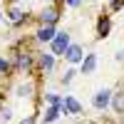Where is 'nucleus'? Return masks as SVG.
<instances>
[{
  "instance_id": "obj_12",
  "label": "nucleus",
  "mask_w": 124,
  "mask_h": 124,
  "mask_svg": "<svg viewBox=\"0 0 124 124\" xmlns=\"http://www.w3.org/2000/svg\"><path fill=\"white\" fill-rule=\"evenodd\" d=\"M109 109L114 112L119 119H124V85H119L114 92H112V104H109Z\"/></svg>"
},
{
  "instance_id": "obj_3",
  "label": "nucleus",
  "mask_w": 124,
  "mask_h": 124,
  "mask_svg": "<svg viewBox=\"0 0 124 124\" xmlns=\"http://www.w3.org/2000/svg\"><path fill=\"white\" fill-rule=\"evenodd\" d=\"M57 55H52L50 50H40L37 52V72L42 77H50V75H55V70H57Z\"/></svg>"
},
{
  "instance_id": "obj_14",
  "label": "nucleus",
  "mask_w": 124,
  "mask_h": 124,
  "mask_svg": "<svg viewBox=\"0 0 124 124\" xmlns=\"http://www.w3.org/2000/svg\"><path fill=\"white\" fill-rule=\"evenodd\" d=\"M60 117H62V107H57V104H45V112H42V124H55Z\"/></svg>"
},
{
  "instance_id": "obj_13",
  "label": "nucleus",
  "mask_w": 124,
  "mask_h": 124,
  "mask_svg": "<svg viewBox=\"0 0 124 124\" xmlns=\"http://www.w3.org/2000/svg\"><path fill=\"white\" fill-rule=\"evenodd\" d=\"M109 32H112V15H104V13H102V15L97 17L94 37H97V40H107V37H109Z\"/></svg>"
},
{
  "instance_id": "obj_2",
  "label": "nucleus",
  "mask_w": 124,
  "mask_h": 124,
  "mask_svg": "<svg viewBox=\"0 0 124 124\" xmlns=\"http://www.w3.org/2000/svg\"><path fill=\"white\" fill-rule=\"evenodd\" d=\"M37 25H60V20H62V8L60 3H50V5H42L37 10Z\"/></svg>"
},
{
  "instance_id": "obj_22",
  "label": "nucleus",
  "mask_w": 124,
  "mask_h": 124,
  "mask_svg": "<svg viewBox=\"0 0 124 124\" xmlns=\"http://www.w3.org/2000/svg\"><path fill=\"white\" fill-rule=\"evenodd\" d=\"M20 124H37V114H27V117L20 122Z\"/></svg>"
},
{
  "instance_id": "obj_24",
  "label": "nucleus",
  "mask_w": 124,
  "mask_h": 124,
  "mask_svg": "<svg viewBox=\"0 0 124 124\" xmlns=\"http://www.w3.org/2000/svg\"><path fill=\"white\" fill-rule=\"evenodd\" d=\"M3 17H5V13H3V10H0V25H3Z\"/></svg>"
},
{
  "instance_id": "obj_18",
  "label": "nucleus",
  "mask_w": 124,
  "mask_h": 124,
  "mask_svg": "<svg viewBox=\"0 0 124 124\" xmlns=\"http://www.w3.org/2000/svg\"><path fill=\"white\" fill-rule=\"evenodd\" d=\"M13 119V109L8 104H0V122H10Z\"/></svg>"
},
{
  "instance_id": "obj_10",
  "label": "nucleus",
  "mask_w": 124,
  "mask_h": 124,
  "mask_svg": "<svg viewBox=\"0 0 124 124\" xmlns=\"http://www.w3.org/2000/svg\"><path fill=\"white\" fill-rule=\"evenodd\" d=\"M99 67V55L97 52H85V60L79 62V75H94Z\"/></svg>"
},
{
  "instance_id": "obj_20",
  "label": "nucleus",
  "mask_w": 124,
  "mask_h": 124,
  "mask_svg": "<svg viewBox=\"0 0 124 124\" xmlns=\"http://www.w3.org/2000/svg\"><path fill=\"white\" fill-rule=\"evenodd\" d=\"M114 62H117V65H124V47L114 52Z\"/></svg>"
},
{
  "instance_id": "obj_5",
  "label": "nucleus",
  "mask_w": 124,
  "mask_h": 124,
  "mask_svg": "<svg viewBox=\"0 0 124 124\" xmlns=\"http://www.w3.org/2000/svg\"><path fill=\"white\" fill-rule=\"evenodd\" d=\"M5 17H8V23L13 25V27H23V25L27 23V17H30V10L20 8V5H8Z\"/></svg>"
},
{
  "instance_id": "obj_1",
  "label": "nucleus",
  "mask_w": 124,
  "mask_h": 124,
  "mask_svg": "<svg viewBox=\"0 0 124 124\" xmlns=\"http://www.w3.org/2000/svg\"><path fill=\"white\" fill-rule=\"evenodd\" d=\"M10 62H13V72H17V75L30 77L37 72V52H32L27 47H15L13 55H10Z\"/></svg>"
},
{
  "instance_id": "obj_23",
  "label": "nucleus",
  "mask_w": 124,
  "mask_h": 124,
  "mask_svg": "<svg viewBox=\"0 0 124 124\" xmlns=\"http://www.w3.org/2000/svg\"><path fill=\"white\" fill-rule=\"evenodd\" d=\"M50 3H62V0H42V5H50Z\"/></svg>"
},
{
  "instance_id": "obj_15",
  "label": "nucleus",
  "mask_w": 124,
  "mask_h": 124,
  "mask_svg": "<svg viewBox=\"0 0 124 124\" xmlns=\"http://www.w3.org/2000/svg\"><path fill=\"white\" fill-rule=\"evenodd\" d=\"M77 75H79V70H77L75 65H70L65 72H62V77H60V85H62V87H70L72 82H75V77H77Z\"/></svg>"
},
{
  "instance_id": "obj_21",
  "label": "nucleus",
  "mask_w": 124,
  "mask_h": 124,
  "mask_svg": "<svg viewBox=\"0 0 124 124\" xmlns=\"http://www.w3.org/2000/svg\"><path fill=\"white\" fill-rule=\"evenodd\" d=\"M62 3H65L67 8H82V3H85V0H62Z\"/></svg>"
},
{
  "instance_id": "obj_19",
  "label": "nucleus",
  "mask_w": 124,
  "mask_h": 124,
  "mask_svg": "<svg viewBox=\"0 0 124 124\" xmlns=\"http://www.w3.org/2000/svg\"><path fill=\"white\" fill-rule=\"evenodd\" d=\"M124 10V0H109V13H119Z\"/></svg>"
},
{
  "instance_id": "obj_25",
  "label": "nucleus",
  "mask_w": 124,
  "mask_h": 124,
  "mask_svg": "<svg viewBox=\"0 0 124 124\" xmlns=\"http://www.w3.org/2000/svg\"><path fill=\"white\" fill-rule=\"evenodd\" d=\"M122 124H124V122H122Z\"/></svg>"
},
{
  "instance_id": "obj_9",
  "label": "nucleus",
  "mask_w": 124,
  "mask_h": 124,
  "mask_svg": "<svg viewBox=\"0 0 124 124\" xmlns=\"http://www.w3.org/2000/svg\"><path fill=\"white\" fill-rule=\"evenodd\" d=\"M85 112V107H82V102L75 97V94H65V99H62V114H70V117H77Z\"/></svg>"
},
{
  "instance_id": "obj_17",
  "label": "nucleus",
  "mask_w": 124,
  "mask_h": 124,
  "mask_svg": "<svg viewBox=\"0 0 124 124\" xmlns=\"http://www.w3.org/2000/svg\"><path fill=\"white\" fill-rule=\"evenodd\" d=\"M13 72V62H10V57L0 55V75H10Z\"/></svg>"
},
{
  "instance_id": "obj_7",
  "label": "nucleus",
  "mask_w": 124,
  "mask_h": 124,
  "mask_svg": "<svg viewBox=\"0 0 124 124\" xmlns=\"http://www.w3.org/2000/svg\"><path fill=\"white\" fill-rule=\"evenodd\" d=\"M62 60H65L67 65H75V67H79V62L85 60V47H82L79 42H70V47L65 50Z\"/></svg>"
},
{
  "instance_id": "obj_16",
  "label": "nucleus",
  "mask_w": 124,
  "mask_h": 124,
  "mask_svg": "<svg viewBox=\"0 0 124 124\" xmlns=\"http://www.w3.org/2000/svg\"><path fill=\"white\" fill-rule=\"evenodd\" d=\"M62 99H65V94H57V92H45V104H57V107H62Z\"/></svg>"
},
{
  "instance_id": "obj_8",
  "label": "nucleus",
  "mask_w": 124,
  "mask_h": 124,
  "mask_svg": "<svg viewBox=\"0 0 124 124\" xmlns=\"http://www.w3.org/2000/svg\"><path fill=\"white\" fill-rule=\"evenodd\" d=\"M13 94H15L17 99H30V97H35V94H37V87H35V82L27 77V79L17 82V85L13 87Z\"/></svg>"
},
{
  "instance_id": "obj_11",
  "label": "nucleus",
  "mask_w": 124,
  "mask_h": 124,
  "mask_svg": "<svg viewBox=\"0 0 124 124\" xmlns=\"http://www.w3.org/2000/svg\"><path fill=\"white\" fill-rule=\"evenodd\" d=\"M55 32H57V25H37V30H35V42H40V45H50L52 42V37H55Z\"/></svg>"
},
{
  "instance_id": "obj_6",
  "label": "nucleus",
  "mask_w": 124,
  "mask_h": 124,
  "mask_svg": "<svg viewBox=\"0 0 124 124\" xmlns=\"http://www.w3.org/2000/svg\"><path fill=\"white\" fill-rule=\"evenodd\" d=\"M112 87H102V89H97L94 94H92V107H94L97 112H104V109H109V104H112Z\"/></svg>"
},
{
  "instance_id": "obj_4",
  "label": "nucleus",
  "mask_w": 124,
  "mask_h": 124,
  "mask_svg": "<svg viewBox=\"0 0 124 124\" xmlns=\"http://www.w3.org/2000/svg\"><path fill=\"white\" fill-rule=\"evenodd\" d=\"M70 42H72V35L67 32V30H57V32H55V37H52V42L47 45V50H50L52 55L62 57V55H65V50L70 47Z\"/></svg>"
}]
</instances>
